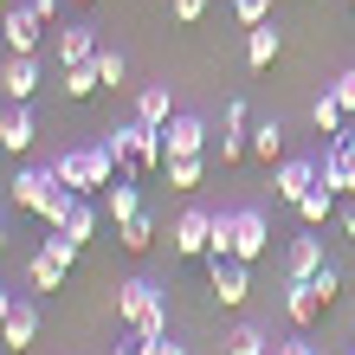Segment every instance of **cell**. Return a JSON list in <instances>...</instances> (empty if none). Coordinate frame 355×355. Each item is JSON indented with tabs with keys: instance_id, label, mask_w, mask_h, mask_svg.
<instances>
[{
	"instance_id": "obj_1",
	"label": "cell",
	"mask_w": 355,
	"mask_h": 355,
	"mask_svg": "<svg viewBox=\"0 0 355 355\" xmlns=\"http://www.w3.org/2000/svg\"><path fill=\"white\" fill-rule=\"evenodd\" d=\"M116 317L136 329V336H168V297H162V284H149V278H123L116 284Z\"/></svg>"
},
{
	"instance_id": "obj_2",
	"label": "cell",
	"mask_w": 355,
	"mask_h": 355,
	"mask_svg": "<svg viewBox=\"0 0 355 355\" xmlns=\"http://www.w3.org/2000/svg\"><path fill=\"white\" fill-rule=\"evenodd\" d=\"M52 175L65 181V187H78V194H103L123 168H116V155L103 149V142H85V149H65V155H58Z\"/></svg>"
},
{
	"instance_id": "obj_3",
	"label": "cell",
	"mask_w": 355,
	"mask_h": 355,
	"mask_svg": "<svg viewBox=\"0 0 355 355\" xmlns=\"http://www.w3.org/2000/svg\"><path fill=\"white\" fill-rule=\"evenodd\" d=\"M207 291H214L220 310H239L245 291H252V265L245 259H207Z\"/></svg>"
},
{
	"instance_id": "obj_4",
	"label": "cell",
	"mask_w": 355,
	"mask_h": 355,
	"mask_svg": "<svg viewBox=\"0 0 355 355\" xmlns=\"http://www.w3.org/2000/svg\"><path fill=\"white\" fill-rule=\"evenodd\" d=\"M162 162H168V149H162V130H149V123L130 116V168H123V175L149 181V175H162Z\"/></svg>"
},
{
	"instance_id": "obj_5",
	"label": "cell",
	"mask_w": 355,
	"mask_h": 355,
	"mask_svg": "<svg viewBox=\"0 0 355 355\" xmlns=\"http://www.w3.org/2000/svg\"><path fill=\"white\" fill-rule=\"evenodd\" d=\"M265 245H271V226H265V214L259 207H233V259H265Z\"/></svg>"
},
{
	"instance_id": "obj_6",
	"label": "cell",
	"mask_w": 355,
	"mask_h": 355,
	"mask_svg": "<svg viewBox=\"0 0 355 355\" xmlns=\"http://www.w3.org/2000/svg\"><path fill=\"white\" fill-rule=\"evenodd\" d=\"M175 252L181 259H207L214 252V214H207V207H187V214L175 220Z\"/></svg>"
},
{
	"instance_id": "obj_7",
	"label": "cell",
	"mask_w": 355,
	"mask_h": 355,
	"mask_svg": "<svg viewBox=\"0 0 355 355\" xmlns=\"http://www.w3.org/2000/svg\"><path fill=\"white\" fill-rule=\"evenodd\" d=\"M317 162H323V181L336 187V194H355V130L329 136V149H323Z\"/></svg>"
},
{
	"instance_id": "obj_8",
	"label": "cell",
	"mask_w": 355,
	"mask_h": 355,
	"mask_svg": "<svg viewBox=\"0 0 355 355\" xmlns=\"http://www.w3.org/2000/svg\"><path fill=\"white\" fill-rule=\"evenodd\" d=\"M317 181H323V162H317V155H284V162H278V200L297 207Z\"/></svg>"
},
{
	"instance_id": "obj_9",
	"label": "cell",
	"mask_w": 355,
	"mask_h": 355,
	"mask_svg": "<svg viewBox=\"0 0 355 355\" xmlns=\"http://www.w3.org/2000/svg\"><path fill=\"white\" fill-rule=\"evenodd\" d=\"M162 149H168V155H207V123L194 110H175L168 130H162Z\"/></svg>"
},
{
	"instance_id": "obj_10",
	"label": "cell",
	"mask_w": 355,
	"mask_h": 355,
	"mask_svg": "<svg viewBox=\"0 0 355 355\" xmlns=\"http://www.w3.org/2000/svg\"><path fill=\"white\" fill-rule=\"evenodd\" d=\"M39 33H46V19H39L33 7H7V19H0V39H7V52H39Z\"/></svg>"
},
{
	"instance_id": "obj_11",
	"label": "cell",
	"mask_w": 355,
	"mask_h": 355,
	"mask_svg": "<svg viewBox=\"0 0 355 355\" xmlns=\"http://www.w3.org/2000/svg\"><path fill=\"white\" fill-rule=\"evenodd\" d=\"M52 187H58V175H52V168H19V175L7 181V194H13V207H26V214H39V207L52 200Z\"/></svg>"
},
{
	"instance_id": "obj_12",
	"label": "cell",
	"mask_w": 355,
	"mask_h": 355,
	"mask_svg": "<svg viewBox=\"0 0 355 355\" xmlns=\"http://www.w3.org/2000/svg\"><path fill=\"white\" fill-rule=\"evenodd\" d=\"M0 343H7L13 355L39 343V304H33V297H19V304L7 310V323H0Z\"/></svg>"
},
{
	"instance_id": "obj_13",
	"label": "cell",
	"mask_w": 355,
	"mask_h": 355,
	"mask_svg": "<svg viewBox=\"0 0 355 355\" xmlns=\"http://www.w3.org/2000/svg\"><path fill=\"white\" fill-rule=\"evenodd\" d=\"M284 317H291V329H310L323 317V297H317V284L310 278H291L284 284Z\"/></svg>"
},
{
	"instance_id": "obj_14",
	"label": "cell",
	"mask_w": 355,
	"mask_h": 355,
	"mask_svg": "<svg viewBox=\"0 0 355 355\" xmlns=\"http://www.w3.org/2000/svg\"><path fill=\"white\" fill-rule=\"evenodd\" d=\"M0 91H7V103H33L39 91V65L26 52H7V71H0Z\"/></svg>"
},
{
	"instance_id": "obj_15",
	"label": "cell",
	"mask_w": 355,
	"mask_h": 355,
	"mask_svg": "<svg viewBox=\"0 0 355 355\" xmlns=\"http://www.w3.org/2000/svg\"><path fill=\"white\" fill-rule=\"evenodd\" d=\"M33 136H39L33 110H26V103H13V110L0 116V149H7V155H26V149H33Z\"/></svg>"
},
{
	"instance_id": "obj_16",
	"label": "cell",
	"mask_w": 355,
	"mask_h": 355,
	"mask_svg": "<svg viewBox=\"0 0 355 355\" xmlns=\"http://www.w3.org/2000/svg\"><path fill=\"white\" fill-rule=\"evenodd\" d=\"M317 265H323V239H317V226H304V233L284 245V271L291 278H310Z\"/></svg>"
},
{
	"instance_id": "obj_17",
	"label": "cell",
	"mask_w": 355,
	"mask_h": 355,
	"mask_svg": "<svg viewBox=\"0 0 355 355\" xmlns=\"http://www.w3.org/2000/svg\"><path fill=\"white\" fill-rule=\"evenodd\" d=\"M103 214H110L116 226L142 214V187H136V175H116L110 187H103Z\"/></svg>"
},
{
	"instance_id": "obj_18",
	"label": "cell",
	"mask_w": 355,
	"mask_h": 355,
	"mask_svg": "<svg viewBox=\"0 0 355 355\" xmlns=\"http://www.w3.org/2000/svg\"><path fill=\"white\" fill-rule=\"evenodd\" d=\"M278 52H284V33L271 26V19H259V26H245V65H252V71H265V65H271Z\"/></svg>"
},
{
	"instance_id": "obj_19",
	"label": "cell",
	"mask_w": 355,
	"mask_h": 355,
	"mask_svg": "<svg viewBox=\"0 0 355 355\" xmlns=\"http://www.w3.org/2000/svg\"><path fill=\"white\" fill-rule=\"evenodd\" d=\"M168 116H175L168 85H142V91H136V123H149V130H168Z\"/></svg>"
},
{
	"instance_id": "obj_20",
	"label": "cell",
	"mask_w": 355,
	"mask_h": 355,
	"mask_svg": "<svg viewBox=\"0 0 355 355\" xmlns=\"http://www.w3.org/2000/svg\"><path fill=\"white\" fill-rule=\"evenodd\" d=\"M91 58H97V33L91 26H65L58 33V71L65 65H91Z\"/></svg>"
},
{
	"instance_id": "obj_21",
	"label": "cell",
	"mask_w": 355,
	"mask_h": 355,
	"mask_svg": "<svg viewBox=\"0 0 355 355\" xmlns=\"http://www.w3.org/2000/svg\"><path fill=\"white\" fill-rule=\"evenodd\" d=\"M252 155L259 162H284V116H259L252 123Z\"/></svg>"
},
{
	"instance_id": "obj_22",
	"label": "cell",
	"mask_w": 355,
	"mask_h": 355,
	"mask_svg": "<svg viewBox=\"0 0 355 355\" xmlns=\"http://www.w3.org/2000/svg\"><path fill=\"white\" fill-rule=\"evenodd\" d=\"M297 220H304V226H323V220H336V187H329V181H317V187H310V194L297 200Z\"/></svg>"
},
{
	"instance_id": "obj_23",
	"label": "cell",
	"mask_w": 355,
	"mask_h": 355,
	"mask_svg": "<svg viewBox=\"0 0 355 355\" xmlns=\"http://www.w3.org/2000/svg\"><path fill=\"white\" fill-rule=\"evenodd\" d=\"M162 175H168V187L194 194V187L207 181V162H200V155H168V162H162Z\"/></svg>"
},
{
	"instance_id": "obj_24",
	"label": "cell",
	"mask_w": 355,
	"mask_h": 355,
	"mask_svg": "<svg viewBox=\"0 0 355 355\" xmlns=\"http://www.w3.org/2000/svg\"><path fill=\"white\" fill-rule=\"evenodd\" d=\"M26 284L33 291H65V265H58L52 252H33L26 259Z\"/></svg>"
},
{
	"instance_id": "obj_25",
	"label": "cell",
	"mask_w": 355,
	"mask_h": 355,
	"mask_svg": "<svg viewBox=\"0 0 355 355\" xmlns=\"http://www.w3.org/2000/svg\"><path fill=\"white\" fill-rule=\"evenodd\" d=\"M58 91H65L71 103L97 97V91H103V78H97V58H91V65H65V85H58Z\"/></svg>"
},
{
	"instance_id": "obj_26",
	"label": "cell",
	"mask_w": 355,
	"mask_h": 355,
	"mask_svg": "<svg viewBox=\"0 0 355 355\" xmlns=\"http://www.w3.org/2000/svg\"><path fill=\"white\" fill-rule=\"evenodd\" d=\"M310 123H317L323 136H343V130H349V110L336 103V91H323L317 103H310Z\"/></svg>"
},
{
	"instance_id": "obj_27",
	"label": "cell",
	"mask_w": 355,
	"mask_h": 355,
	"mask_svg": "<svg viewBox=\"0 0 355 355\" xmlns=\"http://www.w3.org/2000/svg\"><path fill=\"white\" fill-rule=\"evenodd\" d=\"M116 245H123V252H149V245H155V220H149V214L123 220V226H116Z\"/></svg>"
},
{
	"instance_id": "obj_28",
	"label": "cell",
	"mask_w": 355,
	"mask_h": 355,
	"mask_svg": "<svg viewBox=\"0 0 355 355\" xmlns=\"http://www.w3.org/2000/svg\"><path fill=\"white\" fill-rule=\"evenodd\" d=\"M226 355H271V343H265L259 323H239L233 336H226Z\"/></svg>"
},
{
	"instance_id": "obj_29",
	"label": "cell",
	"mask_w": 355,
	"mask_h": 355,
	"mask_svg": "<svg viewBox=\"0 0 355 355\" xmlns=\"http://www.w3.org/2000/svg\"><path fill=\"white\" fill-rule=\"evenodd\" d=\"M97 78L103 85H123V78H130V58H123L116 46H97Z\"/></svg>"
},
{
	"instance_id": "obj_30",
	"label": "cell",
	"mask_w": 355,
	"mask_h": 355,
	"mask_svg": "<svg viewBox=\"0 0 355 355\" xmlns=\"http://www.w3.org/2000/svg\"><path fill=\"white\" fill-rule=\"evenodd\" d=\"M65 233H71L78 245H85V239L97 233V207H91V200H78V207H71V220H65Z\"/></svg>"
},
{
	"instance_id": "obj_31",
	"label": "cell",
	"mask_w": 355,
	"mask_h": 355,
	"mask_svg": "<svg viewBox=\"0 0 355 355\" xmlns=\"http://www.w3.org/2000/svg\"><path fill=\"white\" fill-rule=\"evenodd\" d=\"M310 284H317V297H323V304H336V291H343V271H336V265L323 259L317 271H310Z\"/></svg>"
},
{
	"instance_id": "obj_32",
	"label": "cell",
	"mask_w": 355,
	"mask_h": 355,
	"mask_svg": "<svg viewBox=\"0 0 355 355\" xmlns=\"http://www.w3.org/2000/svg\"><path fill=\"white\" fill-rule=\"evenodd\" d=\"M103 149L116 155V168H130V123H116V130H103Z\"/></svg>"
},
{
	"instance_id": "obj_33",
	"label": "cell",
	"mask_w": 355,
	"mask_h": 355,
	"mask_svg": "<svg viewBox=\"0 0 355 355\" xmlns=\"http://www.w3.org/2000/svg\"><path fill=\"white\" fill-rule=\"evenodd\" d=\"M233 19L239 26H259V19H271V0H233Z\"/></svg>"
},
{
	"instance_id": "obj_34",
	"label": "cell",
	"mask_w": 355,
	"mask_h": 355,
	"mask_svg": "<svg viewBox=\"0 0 355 355\" xmlns=\"http://www.w3.org/2000/svg\"><path fill=\"white\" fill-rule=\"evenodd\" d=\"M329 91H336V103L355 116V65H349V71H336V85H329Z\"/></svg>"
},
{
	"instance_id": "obj_35",
	"label": "cell",
	"mask_w": 355,
	"mask_h": 355,
	"mask_svg": "<svg viewBox=\"0 0 355 355\" xmlns=\"http://www.w3.org/2000/svg\"><path fill=\"white\" fill-rule=\"evenodd\" d=\"M226 130H245V136H252V110H245V97L226 103Z\"/></svg>"
},
{
	"instance_id": "obj_36",
	"label": "cell",
	"mask_w": 355,
	"mask_h": 355,
	"mask_svg": "<svg viewBox=\"0 0 355 355\" xmlns=\"http://www.w3.org/2000/svg\"><path fill=\"white\" fill-rule=\"evenodd\" d=\"M142 355H187V349H181L175 336H155V343H149V336H142Z\"/></svg>"
},
{
	"instance_id": "obj_37",
	"label": "cell",
	"mask_w": 355,
	"mask_h": 355,
	"mask_svg": "<svg viewBox=\"0 0 355 355\" xmlns=\"http://www.w3.org/2000/svg\"><path fill=\"white\" fill-rule=\"evenodd\" d=\"M271 355H317V349H310L304 336H291V343H271Z\"/></svg>"
},
{
	"instance_id": "obj_38",
	"label": "cell",
	"mask_w": 355,
	"mask_h": 355,
	"mask_svg": "<svg viewBox=\"0 0 355 355\" xmlns=\"http://www.w3.org/2000/svg\"><path fill=\"white\" fill-rule=\"evenodd\" d=\"M26 7H33V13L46 19V26H52V19H58V7H65V0H26Z\"/></svg>"
},
{
	"instance_id": "obj_39",
	"label": "cell",
	"mask_w": 355,
	"mask_h": 355,
	"mask_svg": "<svg viewBox=\"0 0 355 355\" xmlns=\"http://www.w3.org/2000/svg\"><path fill=\"white\" fill-rule=\"evenodd\" d=\"M207 13V0H175V19H200Z\"/></svg>"
},
{
	"instance_id": "obj_40",
	"label": "cell",
	"mask_w": 355,
	"mask_h": 355,
	"mask_svg": "<svg viewBox=\"0 0 355 355\" xmlns=\"http://www.w3.org/2000/svg\"><path fill=\"white\" fill-rule=\"evenodd\" d=\"M336 220H343V233H349V245H355V200H349V207H336Z\"/></svg>"
},
{
	"instance_id": "obj_41",
	"label": "cell",
	"mask_w": 355,
	"mask_h": 355,
	"mask_svg": "<svg viewBox=\"0 0 355 355\" xmlns=\"http://www.w3.org/2000/svg\"><path fill=\"white\" fill-rule=\"evenodd\" d=\"M110 355H142V336L130 329V343H110Z\"/></svg>"
},
{
	"instance_id": "obj_42",
	"label": "cell",
	"mask_w": 355,
	"mask_h": 355,
	"mask_svg": "<svg viewBox=\"0 0 355 355\" xmlns=\"http://www.w3.org/2000/svg\"><path fill=\"white\" fill-rule=\"evenodd\" d=\"M13 304H19V297H13L7 284H0V323H7V310H13Z\"/></svg>"
},
{
	"instance_id": "obj_43",
	"label": "cell",
	"mask_w": 355,
	"mask_h": 355,
	"mask_svg": "<svg viewBox=\"0 0 355 355\" xmlns=\"http://www.w3.org/2000/svg\"><path fill=\"white\" fill-rule=\"evenodd\" d=\"M0 259H7V226H0Z\"/></svg>"
},
{
	"instance_id": "obj_44",
	"label": "cell",
	"mask_w": 355,
	"mask_h": 355,
	"mask_svg": "<svg viewBox=\"0 0 355 355\" xmlns=\"http://www.w3.org/2000/svg\"><path fill=\"white\" fill-rule=\"evenodd\" d=\"M7 7H13V0H0V13H7Z\"/></svg>"
},
{
	"instance_id": "obj_45",
	"label": "cell",
	"mask_w": 355,
	"mask_h": 355,
	"mask_svg": "<svg viewBox=\"0 0 355 355\" xmlns=\"http://www.w3.org/2000/svg\"><path fill=\"white\" fill-rule=\"evenodd\" d=\"M78 7H91V0H78Z\"/></svg>"
}]
</instances>
